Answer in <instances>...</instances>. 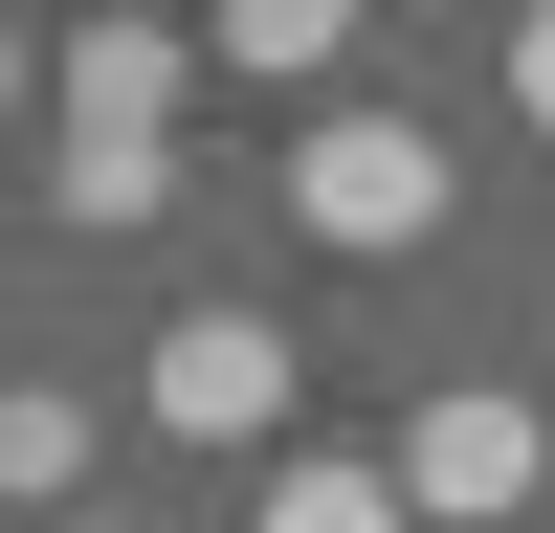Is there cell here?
I'll return each mask as SVG.
<instances>
[{"label":"cell","instance_id":"cell-2","mask_svg":"<svg viewBox=\"0 0 555 533\" xmlns=\"http://www.w3.org/2000/svg\"><path fill=\"white\" fill-rule=\"evenodd\" d=\"M533 467H555V422H533L512 378H444L423 422L378 444V489H400V533H512V511H533Z\"/></svg>","mask_w":555,"mask_h":533},{"label":"cell","instance_id":"cell-9","mask_svg":"<svg viewBox=\"0 0 555 533\" xmlns=\"http://www.w3.org/2000/svg\"><path fill=\"white\" fill-rule=\"evenodd\" d=\"M0 112H23V44H0Z\"/></svg>","mask_w":555,"mask_h":533},{"label":"cell","instance_id":"cell-8","mask_svg":"<svg viewBox=\"0 0 555 533\" xmlns=\"http://www.w3.org/2000/svg\"><path fill=\"white\" fill-rule=\"evenodd\" d=\"M512 112L555 133V0H533V23H512Z\"/></svg>","mask_w":555,"mask_h":533},{"label":"cell","instance_id":"cell-3","mask_svg":"<svg viewBox=\"0 0 555 533\" xmlns=\"http://www.w3.org/2000/svg\"><path fill=\"white\" fill-rule=\"evenodd\" d=\"M289 222H311V245H356V266H400V245L444 222V133H400V112H334V133L289 156Z\"/></svg>","mask_w":555,"mask_h":533},{"label":"cell","instance_id":"cell-7","mask_svg":"<svg viewBox=\"0 0 555 533\" xmlns=\"http://www.w3.org/2000/svg\"><path fill=\"white\" fill-rule=\"evenodd\" d=\"M67 467H89V400L23 378V400H0V489H67Z\"/></svg>","mask_w":555,"mask_h":533},{"label":"cell","instance_id":"cell-11","mask_svg":"<svg viewBox=\"0 0 555 533\" xmlns=\"http://www.w3.org/2000/svg\"><path fill=\"white\" fill-rule=\"evenodd\" d=\"M133 23H156V0H133Z\"/></svg>","mask_w":555,"mask_h":533},{"label":"cell","instance_id":"cell-5","mask_svg":"<svg viewBox=\"0 0 555 533\" xmlns=\"http://www.w3.org/2000/svg\"><path fill=\"white\" fill-rule=\"evenodd\" d=\"M201 44H222L245 89H311V67L356 44V0H201Z\"/></svg>","mask_w":555,"mask_h":533},{"label":"cell","instance_id":"cell-4","mask_svg":"<svg viewBox=\"0 0 555 533\" xmlns=\"http://www.w3.org/2000/svg\"><path fill=\"white\" fill-rule=\"evenodd\" d=\"M156 422L178 444H267L289 422V334H267V311H178L156 334Z\"/></svg>","mask_w":555,"mask_h":533},{"label":"cell","instance_id":"cell-1","mask_svg":"<svg viewBox=\"0 0 555 533\" xmlns=\"http://www.w3.org/2000/svg\"><path fill=\"white\" fill-rule=\"evenodd\" d=\"M178 67H201V44L133 23V0H89V23H67V67H44V112H67L44 200H67V222H156V200H178Z\"/></svg>","mask_w":555,"mask_h":533},{"label":"cell","instance_id":"cell-10","mask_svg":"<svg viewBox=\"0 0 555 533\" xmlns=\"http://www.w3.org/2000/svg\"><path fill=\"white\" fill-rule=\"evenodd\" d=\"M67 533H133V511H67Z\"/></svg>","mask_w":555,"mask_h":533},{"label":"cell","instance_id":"cell-6","mask_svg":"<svg viewBox=\"0 0 555 533\" xmlns=\"http://www.w3.org/2000/svg\"><path fill=\"white\" fill-rule=\"evenodd\" d=\"M245 533H400V489H378V467H267Z\"/></svg>","mask_w":555,"mask_h":533}]
</instances>
